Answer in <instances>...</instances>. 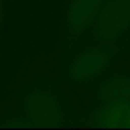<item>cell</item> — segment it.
Wrapping results in <instances>:
<instances>
[{"mask_svg": "<svg viewBox=\"0 0 130 130\" xmlns=\"http://www.w3.org/2000/svg\"><path fill=\"white\" fill-rule=\"evenodd\" d=\"M88 122L90 124L101 127H130V104L110 102L96 105Z\"/></svg>", "mask_w": 130, "mask_h": 130, "instance_id": "cell-6", "label": "cell"}, {"mask_svg": "<svg viewBox=\"0 0 130 130\" xmlns=\"http://www.w3.org/2000/svg\"><path fill=\"white\" fill-rule=\"evenodd\" d=\"M119 49L110 43L95 42L83 46L67 60L64 77L74 85L99 80L108 73Z\"/></svg>", "mask_w": 130, "mask_h": 130, "instance_id": "cell-2", "label": "cell"}, {"mask_svg": "<svg viewBox=\"0 0 130 130\" xmlns=\"http://www.w3.org/2000/svg\"><path fill=\"white\" fill-rule=\"evenodd\" d=\"M88 29L92 41L110 43L120 51L122 39L130 29V0H104Z\"/></svg>", "mask_w": 130, "mask_h": 130, "instance_id": "cell-3", "label": "cell"}, {"mask_svg": "<svg viewBox=\"0 0 130 130\" xmlns=\"http://www.w3.org/2000/svg\"><path fill=\"white\" fill-rule=\"evenodd\" d=\"M95 101L96 105L130 104V76L124 73L105 74L95 88Z\"/></svg>", "mask_w": 130, "mask_h": 130, "instance_id": "cell-5", "label": "cell"}, {"mask_svg": "<svg viewBox=\"0 0 130 130\" xmlns=\"http://www.w3.org/2000/svg\"><path fill=\"white\" fill-rule=\"evenodd\" d=\"M67 120L64 106L51 85H37L20 101L14 126H62Z\"/></svg>", "mask_w": 130, "mask_h": 130, "instance_id": "cell-1", "label": "cell"}, {"mask_svg": "<svg viewBox=\"0 0 130 130\" xmlns=\"http://www.w3.org/2000/svg\"><path fill=\"white\" fill-rule=\"evenodd\" d=\"M104 0H70L66 11V39H78L95 20Z\"/></svg>", "mask_w": 130, "mask_h": 130, "instance_id": "cell-4", "label": "cell"}, {"mask_svg": "<svg viewBox=\"0 0 130 130\" xmlns=\"http://www.w3.org/2000/svg\"><path fill=\"white\" fill-rule=\"evenodd\" d=\"M3 15H4V0H0V27H2Z\"/></svg>", "mask_w": 130, "mask_h": 130, "instance_id": "cell-7", "label": "cell"}]
</instances>
